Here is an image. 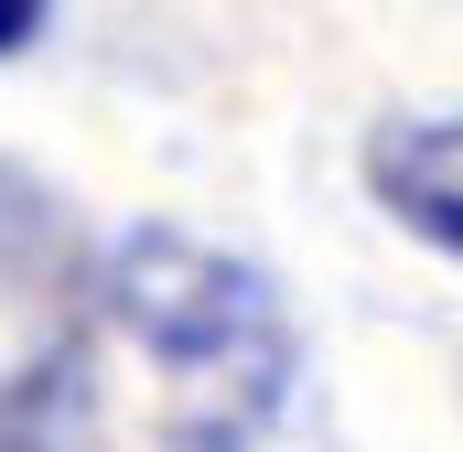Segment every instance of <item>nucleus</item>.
Returning a JSON list of instances; mask_svg holds the SVG:
<instances>
[{"mask_svg":"<svg viewBox=\"0 0 463 452\" xmlns=\"http://www.w3.org/2000/svg\"><path fill=\"white\" fill-rule=\"evenodd\" d=\"M98 334L140 366V442L151 452H248L291 399V313L280 291L173 226L118 237L98 269Z\"/></svg>","mask_w":463,"mask_h":452,"instance_id":"nucleus-1","label":"nucleus"},{"mask_svg":"<svg viewBox=\"0 0 463 452\" xmlns=\"http://www.w3.org/2000/svg\"><path fill=\"white\" fill-rule=\"evenodd\" d=\"M87 344V291H76V226L65 205L0 162V399L43 388Z\"/></svg>","mask_w":463,"mask_h":452,"instance_id":"nucleus-2","label":"nucleus"},{"mask_svg":"<svg viewBox=\"0 0 463 452\" xmlns=\"http://www.w3.org/2000/svg\"><path fill=\"white\" fill-rule=\"evenodd\" d=\"M43 11H54V0H0V54H22V43L43 33Z\"/></svg>","mask_w":463,"mask_h":452,"instance_id":"nucleus-4","label":"nucleus"},{"mask_svg":"<svg viewBox=\"0 0 463 452\" xmlns=\"http://www.w3.org/2000/svg\"><path fill=\"white\" fill-rule=\"evenodd\" d=\"M366 184H377V205H388L399 226H420L431 248L463 259V108L453 118H399V129H377Z\"/></svg>","mask_w":463,"mask_h":452,"instance_id":"nucleus-3","label":"nucleus"}]
</instances>
